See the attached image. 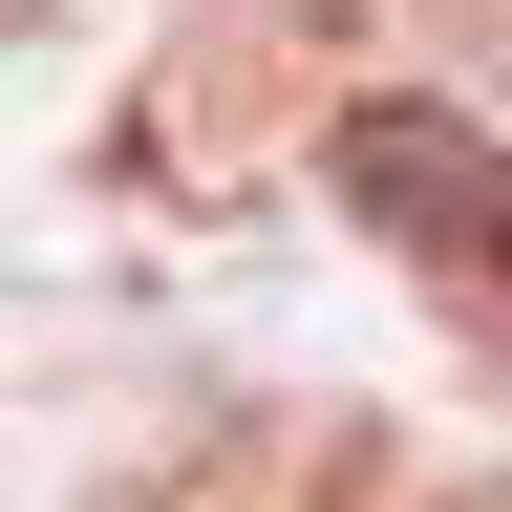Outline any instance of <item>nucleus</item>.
<instances>
[{"instance_id":"obj_2","label":"nucleus","mask_w":512,"mask_h":512,"mask_svg":"<svg viewBox=\"0 0 512 512\" xmlns=\"http://www.w3.org/2000/svg\"><path fill=\"white\" fill-rule=\"evenodd\" d=\"M470 512H512V491H470Z\"/></svg>"},{"instance_id":"obj_1","label":"nucleus","mask_w":512,"mask_h":512,"mask_svg":"<svg viewBox=\"0 0 512 512\" xmlns=\"http://www.w3.org/2000/svg\"><path fill=\"white\" fill-rule=\"evenodd\" d=\"M320 171H342V214H363L384 256H427V278L512 299V150H491L470 107H427V86H363Z\"/></svg>"}]
</instances>
